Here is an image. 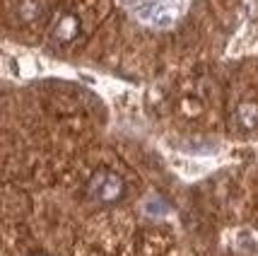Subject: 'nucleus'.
I'll use <instances>...</instances> for the list:
<instances>
[{
  "label": "nucleus",
  "instance_id": "obj_5",
  "mask_svg": "<svg viewBox=\"0 0 258 256\" xmlns=\"http://www.w3.org/2000/svg\"><path fill=\"white\" fill-rule=\"evenodd\" d=\"M34 256H44V254H34Z\"/></svg>",
  "mask_w": 258,
  "mask_h": 256
},
{
  "label": "nucleus",
  "instance_id": "obj_1",
  "mask_svg": "<svg viewBox=\"0 0 258 256\" xmlns=\"http://www.w3.org/2000/svg\"><path fill=\"white\" fill-rule=\"evenodd\" d=\"M87 193L101 206H113L125 196V181L111 169H97L87 184Z\"/></svg>",
  "mask_w": 258,
  "mask_h": 256
},
{
  "label": "nucleus",
  "instance_id": "obj_2",
  "mask_svg": "<svg viewBox=\"0 0 258 256\" xmlns=\"http://www.w3.org/2000/svg\"><path fill=\"white\" fill-rule=\"evenodd\" d=\"M80 32H82L80 17L75 12H66L56 22V27H53V39L58 44H70V41H75L80 36Z\"/></svg>",
  "mask_w": 258,
  "mask_h": 256
},
{
  "label": "nucleus",
  "instance_id": "obj_3",
  "mask_svg": "<svg viewBox=\"0 0 258 256\" xmlns=\"http://www.w3.org/2000/svg\"><path fill=\"white\" fill-rule=\"evenodd\" d=\"M234 119L244 131L258 128V101H241V104L236 107Z\"/></svg>",
  "mask_w": 258,
  "mask_h": 256
},
{
  "label": "nucleus",
  "instance_id": "obj_4",
  "mask_svg": "<svg viewBox=\"0 0 258 256\" xmlns=\"http://www.w3.org/2000/svg\"><path fill=\"white\" fill-rule=\"evenodd\" d=\"M41 12H44V3L41 0H20L17 3V17L27 24L36 22L41 17Z\"/></svg>",
  "mask_w": 258,
  "mask_h": 256
}]
</instances>
